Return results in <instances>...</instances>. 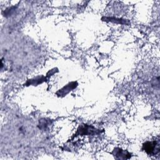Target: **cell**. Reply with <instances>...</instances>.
<instances>
[{
  "mask_svg": "<svg viewBox=\"0 0 160 160\" xmlns=\"http://www.w3.org/2000/svg\"><path fill=\"white\" fill-rule=\"evenodd\" d=\"M142 149L149 155H155L159 152V141H147L142 144Z\"/></svg>",
  "mask_w": 160,
  "mask_h": 160,
  "instance_id": "obj_1",
  "label": "cell"
},
{
  "mask_svg": "<svg viewBox=\"0 0 160 160\" xmlns=\"http://www.w3.org/2000/svg\"><path fill=\"white\" fill-rule=\"evenodd\" d=\"M78 86V84L76 81H72L69 82L64 86H63L61 89H59L56 92V94L59 97H64L69 94L71 91H73V89H76V87Z\"/></svg>",
  "mask_w": 160,
  "mask_h": 160,
  "instance_id": "obj_2",
  "label": "cell"
},
{
  "mask_svg": "<svg viewBox=\"0 0 160 160\" xmlns=\"http://www.w3.org/2000/svg\"><path fill=\"white\" fill-rule=\"evenodd\" d=\"M94 127L89 125H82L79 127L78 129V133L79 135H92L98 132Z\"/></svg>",
  "mask_w": 160,
  "mask_h": 160,
  "instance_id": "obj_3",
  "label": "cell"
},
{
  "mask_svg": "<svg viewBox=\"0 0 160 160\" xmlns=\"http://www.w3.org/2000/svg\"><path fill=\"white\" fill-rule=\"evenodd\" d=\"M112 154L117 159H128L131 157V154L119 148H116L112 151Z\"/></svg>",
  "mask_w": 160,
  "mask_h": 160,
  "instance_id": "obj_4",
  "label": "cell"
},
{
  "mask_svg": "<svg viewBox=\"0 0 160 160\" xmlns=\"http://www.w3.org/2000/svg\"><path fill=\"white\" fill-rule=\"evenodd\" d=\"M45 79H46V78L42 76H36L34 78L28 80L27 82H26V85H27V86H29V85L36 86V85L42 83L45 81Z\"/></svg>",
  "mask_w": 160,
  "mask_h": 160,
  "instance_id": "obj_5",
  "label": "cell"
}]
</instances>
